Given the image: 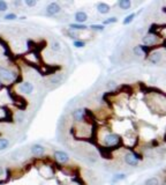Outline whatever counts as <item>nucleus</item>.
Returning <instances> with one entry per match:
<instances>
[{
	"instance_id": "6",
	"label": "nucleus",
	"mask_w": 166,
	"mask_h": 185,
	"mask_svg": "<svg viewBox=\"0 0 166 185\" xmlns=\"http://www.w3.org/2000/svg\"><path fill=\"white\" fill-rule=\"evenodd\" d=\"M31 153L35 155V156H42L44 153H45V148L42 145H32L31 146Z\"/></svg>"
},
{
	"instance_id": "24",
	"label": "nucleus",
	"mask_w": 166,
	"mask_h": 185,
	"mask_svg": "<svg viewBox=\"0 0 166 185\" xmlns=\"http://www.w3.org/2000/svg\"><path fill=\"white\" fill-rule=\"evenodd\" d=\"M118 21V19L117 17H109L107 20H105L104 21V25H111V23H115Z\"/></svg>"
},
{
	"instance_id": "4",
	"label": "nucleus",
	"mask_w": 166,
	"mask_h": 185,
	"mask_svg": "<svg viewBox=\"0 0 166 185\" xmlns=\"http://www.w3.org/2000/svg\"><path fill=\"white\" fill-rule=\"evenodd\" d=\"M54 158L59 163H67L69 161V156L67 153L62 152V150H55Z\"/></svg>"
},
{
	"instance_id": "18",
	"label": "nucleus",
	"mask_w": 166,
	"mask_h": 185,
	"mask_svg": "<svg viewBox=\"0 0 166 185\" xmlns=\"http://www.w3.org/2000/svg\"><path fill=\"white\" fill-rule=\"evenodd\" d=\"M69 29H73V30H84V29H87V26L80 25V23H72L69 26Z\"/></svg>"
},
{
	"instance_id": "22",
	"label": "nucleus",
	"mask_w": 166,
	"mask_h": 185,
	"mask_svg": "<svg viewBox=\"0 0 166 185\" xmlns=\"http://www.w3.org/2000/svg\"><path fill=\"white\" fill-rule=\"evenodd\" d=\"M7 8H8V5H7V2H6V1H2V0H0V12H5Z\"/></svg>"
},
{
	"instance_id": "10",
	"label": "nucleus",
	"mask_w": 166,
	"mask_h": 185,
	"mask_svg": "<svg viewBox=\"0 0 166 185\" xmlns=\"http://www.w3.org/2000/svg\"><path fill=\"white\" fill-rule=\"evenodd\" d=\"M160 60H162V53L159 51H156L149 56V61L152 64H158L160 63Z\"/></svg>"
},
{
	"instance_id": "27",
	"label": "nucleus",
	"mask_w": 166,
	"mask_h": 185,
	"mask_svg": "<svg viewBox=\"0 0 166 185\" xmlns=\"http://www.w3.org/2000/svg\"><path fill=\"white\" fill-rule=\"evenodd\" d=\"M24 4L28 5V6H30V7H34V6L37 4V1H36V0H26Z\"/></svg>"
},
{
	"instance_id": "16",
	"label": "nucleus",
	"mask_w": 166,
	"mask_h": 185,
	"mask_svg": "<svg viewBox=\"0 0 166 185\" xmlns=\"http://www.w3.org/2000/svg\"><path fill=\"white\" fill-rule=\"evenodd\" d=\"M144 185H159V181L157 177H151L144 182Z\"/></svg>"
},
{
	"instance_id": "17",
	"label": "nucleus",
	"mask_w": 166,
	"mask_h": 185,
	"mask_svg": "<svg viewBox=\"0 0 166 185\" xmlns=\"http://www.w3.org/2000/svg\"><path fill=\"white\" fill-rule=\"evenodd\" d=\"M135 16H136V14H135V13H132V14H129V15H127V16L124 17V22H122V23H124V26H126V25H129V23H132Z\"/></svg>"
},
{
	"instance_id": "21",
	"label": "nucleus",
	"mask_w": 166,
	"mask_h": 185,
	"mask_svg": "<svg viewBox=\"0 0 166 185\" xmlns=\"http://www.w3.org/2000/svg\"><path fill=\"white\" fill-rule=\"evenodd\" d=\"M74 46L81 49V48H84V46H85V43H84L83 40H74Z\"/></svg>"
},
{
	"instance_id": "23",
	"label": "nucleus",
	"mask_w": 166,
	"mask_h": 185,
	"mask_svg": "<svg viewBox=\"0 0 166 185\" xmlns=\"http://www.w3.org/2000/svg\"><path fill=\"white\" fill-rule=\"evenodd\" d=\"M91 29L92 30H97V31H103L104 30V26L103 25H92Z\"/></svg>"
},
{
	"instance_id": "20",
	"label": "nucleus",
	"mask_w": 166,
	"mask_h": 185,
	"mask_svg": "<svg viewBox=\"0 0 166 185\" xmlns=\"http://www.w3.org/2000/svg\"><path fill=\"white\" fill-rule=\"evenodd\" d=\"M8 146H9V141L7 139H4V138L0 139V150H5Z\"/></svg>"
},
{
	"instance_id": "9",
	"label": "nucleus",
	"mask_w": 166,
	"mask_h": 185,
	"mask_svg": "<svg viewBox=\"0 0 166 185\" xmlns=\"http://www.w3.org/2000/svg\"><path fill=\"white\" fill-rule=\"evenodd\" d=\"M84 115H85V111L83 109H77L73 112V118L76 121H83L84 120Z\"/></svg>"
},
{
	"instance_id": "1",
	"label": "nucleus",
	"mask_w": 166,
	"mask_h": 185,
	"mask_svg": "<svg viewBox=\"0 0 166 185\" xmlns=\"http://www.w3.org/2000/svg\"><path fill=\"white\" fill-rule=\"evenodd\" d=\"M124 162L129 165V167H137L138 163H140V160L141 158L138 156L136 153H132V152H128L126 153L124 156Z\"/></svg>"
},
{
	"instance_id": "12",
	"label": "nucleus",
	"mask_w": 166,
	"mask_h": 185,
	"mask_svg": "<svg viewBox=\"0 0 166 185\" xmlns=\"http://www.w3.org/2000/svg\"><path fill=\"white\" fill-rule=\"evenodd\" d=\"M156 40H157V37H155L152 35H147V36L143 37V43L145 45H152V44L156 43Z\"/></svg>"
},
{
	"instance_id": "2",
	"label": "nucleus",
	"mask_w": 166,
	"mask_h": 185,
	"mask_svg": "<svg viewBox=\"0 0 166 185\" xmlns=\"http://www.w3.org/2000/svg\"><path fill=\"white\" fill-rule=\"evenodd\" d=\"M119 142H120V138L118 134H114V133H110L104 138V144L107 147H114Z\"/></svg>"
},
{
	"instance_id": "14",
	"label": "nucleus",
	"mask_w": 166,
	"mask_h": 185,
	"mask_svg": "<svg viewBox=\"0 0 166 185\" xmlns=\"http://www.w3.org/2000/svg\"><path fill=\"white\" fill-rule=\"evenodd\" d=\"M62 81V74L61 73H57L53 77H51L50 79V83H53V85H57V83H60Z\"/></svg>"
},
{
	"instance_id": "26",
	"label": "nucleus",
	"mask_w": 166,
	"mask_h": 185,
	"mask_svg": "<svg viewBox=\"0 0 166 185\" xmlns=\"http://www.w3.org/2000/svg\"><path fill=\"white\" fill-rule=\"evenodd\" d=\"M52 50H53V51H59V50H60V44H59V42H53V43H52Z\"/></svg>"
},
{
	"instance_id": "19",
	"label": "nucleus",
	"mask_w": 166,
	"mask_h": 185,
	"mask_svg": "<svg viewBox=\"0 0 166 185\" xmlns=\"http://www.w3.org/2000/svg\"><path fill=\"white\" fill-rule=\"evenodd\" d=\"M124 178H126V175L124 173H117V175H114L112 177V182L115 183V182H119V181H124Z\"/></svg>"
},
{
	"instance_id": "11",
	"label": "nucleus",
	"mask_w": 166,
	"mask_h": 185,
	"mask_svg": "<svg viewBox=\"0 0 166 185\" xmlns=\"http://www.w3.org/2000/svg\"><path fill=\"white\" fill-rule=\"evenodd\" d=\"M110 6L106 4V2H100V4H98V6H97V11H98V13L100 14H107L110 12Z\"/></svg>"
},
{
	"instance_id": "7",
	"label": "nucleus",
	"mask_w": 166,
	"mask_h": 185,
	"mask_svg": "<svg viewBox=\"0 0 166 185\" xmlns=\"http://www.w3.org/2000/svg\"><path fill=\"white\" fill-rule=\"evenodd\" d=\"M20 90L23 94H31L34 90V86L30 83V82H23L21 86H20Z\"/></svg>"
},
{
	"instance_id": "25",
	"label": "nucleus",
	"mask_w": 166,
	"mask_h": 185,
	"mask_svg": "<svg viewBox=\"0 0 166 185\" xmlns=\"http://www.w3.org/2000/svg\"><path fill=\"white\" fill-rule=\"evenodd\" d=\"M68 36L70 37V38H76V37H77V34H76V31H75V30L69 29L68 30Z\"/></svg>"
},
{
	"instance_id": "8",
	"label": "nucleus",
	"mask_w": 166,
	"mask_h": 185,
	"mask_svg": "<svg viewBox=\"0 0 166 185\" xmlns=\"http://www.w3.org/2000/svg\"><path fill=\"white\" fill-rule=\"evenodd\" d=\"M75 20H76L77 23L83 25V22H85V21L88 20V15H87L85 12H83V11L76 12V14H75Z\"/></svg>"
},
{
	"instance_id": "29",
	"label": "nucleus",
	"mask_w": 166,
	"mask_h": 185,
	"mask_svg": "<svg viewBox=\"0 0 166 185\" xmlns=\"http://www.w3.org/2000/svg\"><path fill=\"white\" fill-rule=\"evenodd\" d=\"M2 172H4V170H2V167H1V165H0V176H1V175H2Z\"/></svg>"
},
{
	"instance_id": "5",
	"label": "nucleus",
	"mask_w": 166,
	"mask_h": 185,
	"mask_svg": "<svg viewBox=\"0 0 166 185\" xmlns=\"http://www.w3.org/2000/svg\"><path fill=\"white\" fill-rule=\"evenodd\" d=\"M60 11H61V8H60L59 4H57V2H51L46 7V13L49 15H55V14L59 13Z\"/></svg>"
},
{
	"instance_id": "28",
	"label": "nucleus",
	"mask_w": 166,
	"mask_h": 185,
	"mask_svg": "<svg viewBox=\"0 0 166 185\" xmlns=\"http://www.w3.org/2000/svg\"><path fill=\"white\" fill-rule=\"evenodd\" d=\"M5 19H6V20H15V19H16V15H15V14H7V15L5 16Z\"/></svg>"
},
{
	"instance_id": "15",
	"label": "nucleus",
	"mask_w": 166,
	"mask_h": 185,
	"mask_svg": "<svg viewBox=\"0 0 166 185\" xmlns=\"http://www.w3.org/2000/svg\"><path fill=\"white\" fill-rule=\"evenodd\" d=\"M134 54L135 56H143L144 52H145V50H144V48H143V45H136L135 48H134Z\"/></svg>"
},
{
	"instance_id": "3",
	"label": "nucleus",
	"mask_w": 166,
	"mask_h": 185,
	"mask_svg": "<svg viewBox=\"0 0 166 185\" xmlns=\"http://www.w3.org/2000/svg\"><path fill=\"white\" fill-rule=\"evenodd\" d=\"M0 79H2L4 81H13L14 74L9 69L0 67Z\"/></svg>"
},
{
	"instance_id": "13",
	"label": "nucleus",
	"mask_w": 166,
	"mask_h": 185,
	"mask_svg": "<svg viewBox=\"0 0 166 185\" xmlns=\"http://www.w3.org/2000/svg\"><path fill=\"white\" fill-rule=\"evenodd\" d=\"M118 5H119V7L121 8V9H129L130 8V6H132V2H130V0H120L119 2H118Z\"/></svg>"
}]
</instances>
